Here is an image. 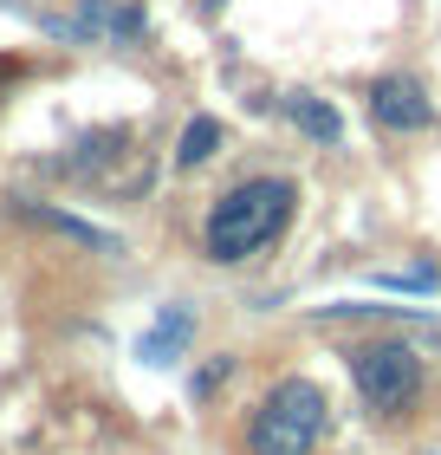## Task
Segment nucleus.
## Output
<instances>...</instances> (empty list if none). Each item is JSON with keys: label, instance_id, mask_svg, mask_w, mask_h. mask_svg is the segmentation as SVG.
Here are the masks:
<instances>
[{"label": "nucleus", "instance_id": "1", "mask_svg": "<svg viewBox=\"0 0 441 455\" xmlns=\"http://www.w3.org/2000/svg\"><path fill=\"white\" fill-rule=\"evenodd\" d=\"M292 202H299V189H292L286 176L234 182V189L208 209V260L234 267L247 254H260V247H272L286 235V221H292Z\"/></svg>", "mask_w": 441, "mask_h": 455}, {"label": "nucleus", "instance_id": "2", "mask_svg": "<svg viewBox=\"0 0 441 455\" xmlns=\"http://www.w3.org/2000/svg\"><path fill=\"white\" fill-rule=\"evenodd\" d=\"M319 436H325V390L311 378H280L260 397L254 423H247L254 455H311Z\"/></svg>", "mask_w": 441, "mask_h": 455}, {"label": "nucleus", "instance_id": "3", "mask_svg": "<svg viewBox=\"0 0 441 455\" xmlns=\"http://www.w3.org/2000/svg\"><path fill=\"white\" fill-rule=\"evenodd\" d=\"M350 384L376 417H396V410L415 403L422 390V358L403 345V339H376V345H357L350 351Z\"/></svg>", "mask_w": 441, "mask_h": 455}, {"label": "nucleus", "instance_id": "4", "mask_svg": "<svg viewBox=\"0 0 441 455\" xmlns=\"http://www.w3.org/2000/svg\"><path fill=\"white\" fill-rule=\"evenodd\" d=\"M370 117L383 124V131H429L435 105H429V92L415 85V78L390 72V78H376V85H370Z\"/></svg>", "mask_w": 441, "mask_h": 455}, {"label": "nucleus", "instance_id": "5", "mask_svg": "<svg viewBox=\"0 0 441 455\" xmlns=\"http://www.w3.org/2000/svg\"><path fill=\"white\" fill-rule=\"evenodd\" d=\"M188 339H195V313H188V306H162V319L137 339V358L143 364H176Z\"/></svg>", "mask_w": 441, "mask_h": 455}, {"label": "nucleus", "instance_id": "6", "mask_svg": "<svg viewBox=\"0 0 441 455\" xmlns=\"http://www.w3.org/2000/svg\"><path fill=\"white\" fill-rule=\"evenodd\" d=\"M286 117L299 124V131H305L311 143H338V137H344V117L331 111L319 92H292V98H286Z\"/></svg>", "mask_w": 441, "mask_h": 455}, {"label": "nucleus", "instance_id": "7", "mask_svg": "<svg viewBox=\"0 0 441 455\" xmlns=\"http://www.w3.org/2000/svg\"><path fill=\"white\" fill-rule=\"evenodd\" d=\"M20 215H33V221H46V228H59V235H72V241H85V247H104L111 254V235L104 228H91V221H78V215H59V209H39V202H20Z\"/></svg>", "mask_w": 441, "mask_h": 455}, {"label": "nucleus", "instance_id": "8", "mask_svg": "<svg viewBox=\"0 0 441 455\" xmlns=\"http://www.w3.org/2000/svg\"><path fill=\"white\" fill-rule=\"evenodd\" d=\"M215 150H221V124L215 117H188V131L176 143V163H182V170H195V163H208Z\"/></svg>", "mask_w": 441, "mask_h": 455}, {"label": "nucleus", "instance_id": "9", "mask_svg": "<svg viewBox=\"0 0 441 455\" xmlns=\"http://www.w3.org/2000/svg\"><path fill=\"white\" fill-rule=\"evenodd\" d=\"M376 286H383V293H435L441 274L435 267H409V274H376Z\"/></svg>", "mask_w": 441, "mask_h": 455}, {"label": "nucleus", "instance_id": "10", "mask_svg": "<svg viewBox=\"0 0 441 455\" xmlns=\"http://www.w3.org/2000/svg\"><path fill=\"white\" fill-rule=\"evenodd\" d=\"M85 20H104V7H85ZM111 27H117V33H137L143 20H137V13H111Z\"/></svg>", "mask_w": 441, "mask_h": 455}]
</instances>
